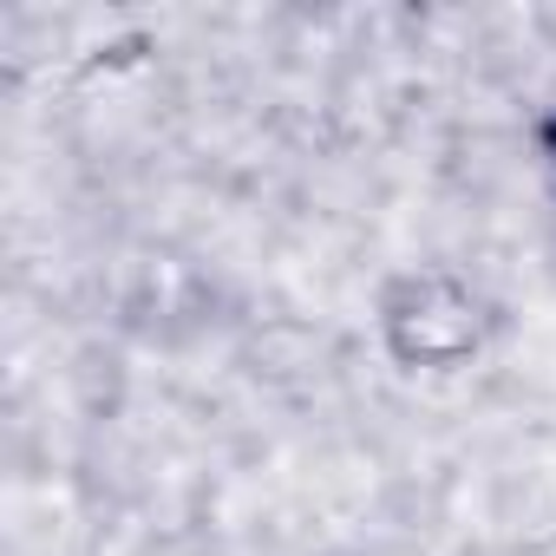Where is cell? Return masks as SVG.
Segmentation results:
<instances>
[{"instance_id": "6da1fadb", "label": "cell", "mask_w": 556, "mask_h": 556, "mask_svg": "<svg viewBox=\"0 0 556 556\" xmlns=\"http://www.w3.org/2000/svg\"><path fill=\"white\" fill-rule=\"evenodd\" d=\"M393 348L406 361H458L478 348V302L452 282H419L393 308Z\"/></svg>"}]
</instances>
